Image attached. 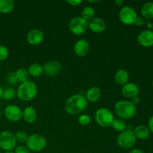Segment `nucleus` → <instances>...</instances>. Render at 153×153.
Wrapping results in <instances>:
<instances>
[{"mask_svg":"<svg viewBox=\"0 0 153 153\" xmlns=\"http://www.w3.org/2000/svg\"><path fill=\"white\" fill-rule=\"evenodd\" d=\"M1 148H0V153H1Z\"/></svg>","mask_w":153,"mask_h":153,"instance_id":"c03bdc74","label":"nucleus"},{"mask_svg":"<svg viewBox=\"0 0 153 153\" xmlns=\"http://www.w3.org/2000/svg\"><path fill=\"white\" fill-rule=\"evenodd\" d=\"M43 73L49 76H55L61 70V64L58 61H49L43 66Z\"/></svg>","mask_w":153,"mask_h":153,"instance_id":"dca6fc26","label":"nucleus"},{"mask_svg":"<svg viewBox=\"0 0 153 153\" xmlns=\"http://www.w3.org/2000/svg\"><path fill=\"white\" fill-rule=\"evenodd\" d=\"M88 28L94 33H102L105 30L106 24L102 19L99 17L93 18L88 22Z\"/></svg>","mask_w":153,"mask_h":153,"instance_id":"2eb2a0df","label":"nucleus"},{"mask_svg":"<svg viewBox=\"0 0 153 153\" xmlns=\"http://www.w3.org/2000/svg\"><path fill=\"white\" fill-rule=\"evenodd\" d=\"M128 80H129V74L127 70L120 69L115 73L114 81L117 85L123 86L126 84L128 83Z\"/></svg>","mask_w":153,"mask_h":153,"instance_id":"6ab92c4d","label":"nucleus"},{"mask_svg":"<svg viewBox=\"0 0 153 153\" xmlns=\"http://www.w3.org/2000/svg\"><path fill=\"white\" fill-rule=\"evenodd\" d=\"M88 2H91V3H95V2H98L99 1H88Z\"/></svg>","mask_w":153,"mask_h":153,"instance_id":"a19ab883","label":"nucleus"},{"mask_svg":"<svg viewBox=\"0 0 153 153\" xmlns=\"http://www.w3.org/2000/svg\"><path fill=\"white\" fill-rule=\"evenodd\" d=\"M143 23H144V22H143V18L140 17V16H137V18H136L135 21H134V24L136 25V26H142V25H143Z\"/></svg>","mask_w":153,"mask_h":153,"instance_id":"72a5a7b5","label":"nucleus"},{"mask_svg":"<svg viewBox=\"0 0 153 153\" xmlns=\"http://www.w3.org/2000/svg\"><path fill=\"white\" fill-rule=\"evenodd\" d=\"M140 92L139 87L136 84L131 83V82H128L123 85L121 90L123 96L126 98H133V97H137Z\"/></svg>","mask_w":153,"mask_h":153,"instance_id":"4468645a","label":"nucleus"},{"mask_svg":"<svg viewBox=\"0 0 153 153\" xmlns=\"http://www.w3.org/2000/svg\"><path fill=\"white\" fill-rule=\"evenodd\" d=\"M94 15H95V10L92 7H89V6L85 7L81 13V16L87 21H90L91 19H93Z\"/></svg>","mask_w":153,"mask_h":153,"instance_id":"a878e982","label":"nucleus"},{"mask_svg":"<svg viewBox=\"0 0 153 153\" xmlns=\"http://www.w3.org/2000/svg\"><path fill=\"white\" fill-rule=\"evenodd\" d=\"M4 116L10 122H19L22 118V111L16 105H8L4 111Z\"/></svg>","mask_w":153,"mask_h":153,"instance_id":"9d476101","label":"nucleus"},{"mask_svg":"<svg viewBox=\"0 0 153 153\" xmlns=\"http://www.w3.org/2000/svg\"><path fill=\"white\" fill-rule=\"evenodd\" d=\"M25 143L31 152H38L45 149L46 146V140L41 134H33L28 136Z\"/></svg>","mask_w":153,"mask_h":153,"instance_id":"20e7f679","label":"nucleus"},{"mask_svg":"<svg viewBox=\"0 0 153 153\" xmlns=\"http://www.w3.org/2000/svg\"><path fill=\"white\" fill-rule=\"evenodd\" d=\"M9 55L8 49L6 46L0 45V61H5Z\"/></svg>","mask_w":153,"mask_h":153,"instance_id":"c756f323","label":"nucleus"},{"mask_svg":"<svg viewBox=\"0 0 153 153\" xmlns=\"http://www.w3.org/2000/svg\"><path fill=\"white\" fill-rule=\"evenodd\" d=\"M15 138H16V142H19V143H26L27 140H28V136L27 135L26 133L23 131H19L14 134Z\"/></svg>","mask_w":153,"mask_h":153,"instance_id":"cd10ccee","label":"nucleus"},{"mask_svg":"<svg viewBox=\"0 0 153 153\" xmlns=\"http://www.w3.org/2000/svg\"><path fill=\"white\" fill-rule=\"evenodd\" d=\"M148 128H149V131L153 133V116L151 117L149 122H148Z\"/></svg>","mask_w":153,"mask_h":153,"instance_id":"f704fd0d","label":"nucleus"},{"mask_svg":"<svg viewBox=\"0 0 153 153\" xmlns=\"http://www.w3.org/2000/svg\"><path fill=\"white\" fill-rule=\"evenodd\" d=\"M152 86H153V80H152Z\"/></svg>","mask_w":153,"mask_h":153,"instance_id":"a18cd8bd","label":"nucleus"},{"mask_svg":"<svg viewBox=\"0 0 153 153\" xmlns=\"http://www.w3.org/2000/svg\"><path fill=\"white\" fill-rule=\"evenodd\" d=\"M88 28V22L82 16H76L69 22V29L76 35H81L87 31Z\"/></svg>","mask_w":153,"mask_h":153,"instance_id":"6e6552de","label":"nucleus"},{"mask_svg":"<svg viewBox=\"0 0 153 153\" xmlns=\"http://www.w3.org/2000/svg\"><path fill=\"white\" fill-rule=\"evenodd\" d=\"M14 6L15 3L13 0H0V13L4 14L10 13Z\"/></svg>","mask_w":153,"mask_h":153,"instance_id":"412c9836","label":"nucleus"},{"mask_svg":"<svg viewBox=\"0 0 153 153\" xmlns=\"http://www.w3.org/2000/svg\"><path fill=\"white\" fill-rule=\"evenodd\" d=\"M28 73L32 77H39L43 73V67L40 64L34 63L28 67Z\"/></svg>","mask_w":153,"mask_h":153,"instance_id":"4be33fe9","label":"nucleus"},{"mask_svg":"<svg viewBox=\"0 0 153 153\" xmlns=\"http://www.w3.org/2000/svg\"><path fill=\"white\" fill-rule=\"evenodd\" d=\"M101 97V91L97 87H92L89 88L85 93V98L87 101L91 102H96Z\"/></svg>","mask_w":153,"mask_h":153,"instance_id":"a211bd4d","label":"nucleus"},{"mask_svg":"<svg viewBox=\"0 0 153 153\" xmlns=\"http://www.w3.org/2000/svg\"><path fill=\"white\" fill-rule=\"evenodd\" d=\"M1 110H0V118H1Z\"/></svg>","mask_w":153,"mask_h":153,"instance_id":"37998d69","label":"nucleus"},{"mask_svg":"<svg viewBox=\"0 0 153 153\" xmlns=\"http://www.w3.org/2000/svg\"><path fill=\"white\" fill-rule=\"evenodd\" d=\"M136 140L137 138L133 132V130L126 129L125 131L120 133L117 139V142L120 147L124 149H128L134 146Z\"/></svg>","mask_w":153,"mask_h":153,"instance_id":"39448f33","label":"nucleus"},{"mask_svg":"<svg viewBox=\"0 0 153 153\" xmlns=\"http://www.w3.org/2000/svg\"><path fill=\"white\" fill-rule=\"evenodd\" d=\"M4 153H14V152H12V151H10V152H5Z\"/></svg>","mask_w":153,"mask_h":153,"instance_id":"79ce46f5","label":"nucleus"},{"mask_svg":"<svg viewBox=\"0 0 153 153\" xmlns=\"http://www.w3.org/2000/svg\"><path fill=\"white\" fill-rule=\"evenodd\" d=\"M15 76L17 81V83L22 84L24 82H26L28 81L29 74L28 73V70L24 68H19L15 72Z\"/></svg>","mask_w":153,"mask_h":153,"instance_id":"5701e85b","label":"nucleus"},{"mask_svg":"<svg viewBox=\"0 0 153 153\" xmlns=\"http://www.w3.org/2000/svg\"><path fill=\"white\" fill-rule=\"evenodd\" d=\"M16 96V91L12 88H7L4 91H3L2 99L4 100H13Z\"/></svg>","mask_w":153,"mask_h":153,"instance_id":"bb28decb","label":"nucleus"},{"mask_svg":"<svg viewBox=\"0 0 153 153\" xmlns=\"http://www.w3.org/2000/svg\"><path fill=\"white\" fill-rule=\"evenodd\" d=\"M137 17L135 10L130 6H124L119 12V18L121 22L126 25L134 24L136 18Z\"/></svg>","mask_w":153,"mask_h":153,"instance_id":"1a4fd4ad","label":"nucleus"},{"mask_svg":"<svg viewBox=\"0 0 153 153\" xmlns=\"http://www.w3.org/2000/svg\"><path fill=\"white\" fill-rule=\"evenodd\" d=\"M95 120L97 124L100 126L108 128V127L111 126L114 117L112 112L109 109L102 108L96 111Z\"/></svg>","mask_w":153,"mask_h":153,"instance_id":"423d86ee","label":"nucleus"},{"mask_svg":"<svg viewBox=\"0 0 153 153\" xmlns=\"http://www.w3.org/2000/svg\"><path fill=\"white\" fill-rule=\"evenodd\" d=\"M22 119L27 123H33L37 119V111L31 106H28L22 111Z\"/></svg>","mask_w":153,"mask_h":153,"instance_id":"f3484780","label":"nucleus"},{"mask_svg":"<svg viewBox=\"0 0 153 153\" xmlns=\"http://www.w3.org/2000/svg\"><path fill=\"white\" fill-rule=\"evenodd\" d=\"M146 26H147L149 28H151V29H152V28H153V23H152V22H146Z\"/></svg>","mask_w":153,"mask_h":153,"instance_id":"58836bf2","label":"nucleus"},{"mask_svg":"<svg viewBox=\"0 0 153 153\" xmlns=\"http://www.w3.org/2000/svg\"><path fill=\"white\" fill-rule=\"evenodd\" d=\"M26 39L29 44L37 46L43 42V39H44V34H43V31H40V29L34 28V29L31 30L27 34Z\"/></svg>","mask_w":153,"mask_h":153,"instance_id":"9b49d317","label":"nucleus"},{"mask_svg":"<svg viewBox=\"0 0 153 153\" xmlns=\"http://www.w3.org/2000/svg\"><path fill=\"white\" fill-rule=\"evenodd\" d=\"M130 102H131L132 103L134 106H136L137 105H138L139 103H140V98H139L138 97H133V98H131V101Z\"/></svg>","mask_w":153,"mask_h":153,"instance_id":"c9c22d12","label":"nucleus"},{"mask_svg":"<svg viewBox=\"0 0 153 153\" xmlns=\"http://www.w3.org/2000/svg\"><path fill=\"white\" fill-rule=\"evenodd\" d=\"M129 153H144V152H143V151L140 149H132V150L130 151Z\"/></svg>","mask_w":153,"mask_h":153,"instance_id":"e433bc0d","label":"nucleus"},{"mask_svg":"<svg viewBox=\"0 0 153 153\" xmlns=\"http://www.w3.org/2000/svg\"><path fill=\"white\" fill-rule=\"evenodd\" d=\"M16 146L14 134L10 131H3L0 133V148L5 152H10Z\"/></svg>","mask_w":153,"mask_h":153,"instance_id":"0eeeda50","label":"nucleus"},{"mask_svg":"<svg viewBox=\"0 0 153 153\" xmlns=\"http://www.w3.org/2000/svg\"><path fill=\"white\" fill-rule=\"evenodd\" d=\"M74 52L77 56L84 57L88 53L90 50V44L88 40L85 39H79L74 44Z\"/></svg>","mask_w":153,"mask_h":153,"instance_id":"f8f14e48","label":"nucleus"},{"mask_svg":"<svg viewBox=\"0 0 153 153\" xmlns=\"http://www.w3.org/2000/svg\"><path fill=\"white\" fill-rule=\"evenodd\" d=\"M7 82H8L9 85H15L17 83V81L16 79V76H15V73H8L7 76Z\"/></svg>","mask_w":153,"mask_h":153,"instance_id":"2f4dec72","label":"nucleus"},{"mask_svg":"<svg viewBox=\"0 0 153 153\" xmlns=\"http://www.w3.org/2000/svg\"><path fill=\"white\" fill-rule=\"evenodd\" d=\"M79 123L82 126H87L91 123V117L88 114H81L78 118Z\"/></svg>","mask_w":153,"mask_h":153,"instance_id":"c85d7f7f","label":"nucleus"},{"mask_svg":"<svg viewBox=\"0 0 153 153\" xmlns=\"http://www.w3.org/2000/svg\"><path fill=\"white\" fill-rule=\"evenodd\" d=\"M141 14L144 18L150 19L153 18V2H146L142 6Z\"/></svg>","mask_w":153,"mask_h":153,"instance_id":"b1692460","label":"nucleus"},{"mask_svg":"<svg viewBox=\"0 0 153 153\" xmlns=\"http://www.w3.org/2000/svg\"><path fill=\"white\" fill-rule=\"evenodd\" d=\"M2 94H3V89L1 86L0 85V99L2 98Z\"/></svg>","mask_w":153,"mask_h":153,"instance_id":"ea45409f","label":"nucleus"},{"mask_svg":"<svg viewBox=\"0 0 153 153\" xmlns=\"http://www.w3.org/2000/svg\"><path fill=\"white\" fill-rule=\"evenodd\" d=\"M86 98L84 95L75 94L71 96L64 103V110L67 114L76 115L82 113L88 106Z\"/></svg>","mask_w":153,"mask_h":153,"instance_id":"f257e3e1","label":"nucleus"},{"mask_svg":"<svg viewBox=\"0 0 153 153\" xmlns=\"http://www.w3.org/2000/svg\"><path fill=\"white\" fill-rule=\"evenodd\" d=\"M111 126L115 131H118L120 133L126 129V122L123 120L120 119V118L114 120Z\"/></svg>","mask_w":153,"mask_h":153,"instance_id":"393cba45","label":"nucleus"},{"mask_svg":"<svg viewBox=\"0 0 153 153\" xmlns=\"http://www.w3.org/2000/svg\"><path fill=\"white\" fill-rule=\"evenodd\" d=\"M133 132H134L136 138H138L140 140H145L149 136L150 131L146 126L139 125L135 127V128L133 130Z\"/></svg>","mask_w":153,"mask_h":153,"instance_id":"aec40b11","label":"nucleus"},{"mask_svg":"<svg viewBox=\"0 0 153 153\" xmlns=\"http://www.w3.org/2000/svg\"><path fill=\"white\" fill-rule=\"evenodd\" d=\"M115 4H117V6H121L123 4V1L122 0H116L115 1Z\"/></svg>","mask_w":153,"mask_h":153,"instance_id":"4c0bfd02","label":"nucleus"},{"mask_svg":"<svg viewBox=\"0 0 153 153\" xmlns=\"http://www.w3.org/2000/svg\"><path fill=\"white\" fill-rule=\"evenodd\" d=\"M14 153H31V151L28 149V148L26 146L23 145H19L16 146L14 149Z\"/></svg>","mask_w":153,"mask_h":153,"instance_id":"7c9ffc66","label":"nucleus"},{"mask_svg":"<svg viewBox=\"0 0 153 153\" xmlns=\"http://www.w3.org/2000/svg\"><path fill=\"white\" fill-rule=\"evenodd\" d=\"M67 3H68L71 6L76 7V6H79L82 3V1L80 0H67Z\"/></svg>","mask_w":153,"mask_h":153,"instance_id":"473e14b6","label":"nucleus"},{"mask_svg":"<svg viewBox=\"0 0 153 153\" xmlns=\"http://www.w3.org/2000/svg\"><path fill=\"white\" fill-rule=\"evenodd\" d=\"M114 111L119 118L128 120L132 118L137 113L136 106L128 100H120L114 106Z\"/></svg>","mask_w":153,"mask_h":153,"instance_id":"f03ea898","label":"nucleus"},{"mask_svg":"<svg viewBox=\"0 0 153 153\" xmlns=\"http://www.w3.org/2000/svg\"><path fill=\"white\" fill-rule=\"evenodd\" d=\"M137 42L139 44L144 47L153 46V31L144 30L137 36Z\"/></svg>","mask_w":153,"mask_h":153,"instance_id":"ddd939ff","label":"nucleus"},{"mask_svg":"<svg viewBox=\"0 0 153 153\" xmlns=\"http://www.w3.org/2000/svg\"><path fill=\"white\" fill-rule=\"evenodd\" d=\"M16 96L20 100L24 102H28L32 100L37 96V85L31 81L20 84L16 90Z\"/></svg>","mask_w":153,"mask_h":153,"instance_id":"7ed1b4c3","label":"nucleus"}]
</instances>
